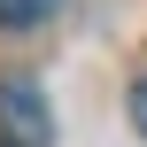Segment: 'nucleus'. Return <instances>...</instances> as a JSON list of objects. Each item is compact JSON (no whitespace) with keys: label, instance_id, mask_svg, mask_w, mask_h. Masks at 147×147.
Returning a JSON list of instances; mask_svg holds the SVG:
<instances>
[{"label":"nucleus","instance_id":"f03ea898","mask_svg":"<svg viewBox=\"0 0 147 147\" xmlns=\"http://www.w3.org/2000/svg\"><path fill=\"white\" fill-rule=\"evenodd\" d=\"M62 0H0V31H31V23H47Z\"/></svg>","mask_w":147,"mask_h":147},{"label":"nucleus","instance_id":"7ed1b4c3","mask_svg":"<svg viewBox=\"0 0 147 147\" xmlns=\"http://www.w3.org/2000/svg\"><path fill=\"white\" fill-rule=\"evenodd\" d=\"M132 124H140V140H147V78L132 85Z\"/></svg>","mask_w":147,"mask_h":147},{"label":"nucleus","instance_id":"f257e3e1","mask_svg":"<svg viewBox=\"0 0 147 147\" xmlns=\"http://www.w3.org/2000/svg\"><path fill=\"white\" fill-rule=\"evenodd\" d=\"M0 132H8V147H47L54 140V109H47V93L31 78H0Z\"/></svg>","mask_w":147,"mask_h":147}]
</instances>
